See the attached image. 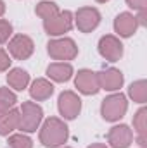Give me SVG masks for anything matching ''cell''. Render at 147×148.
<instances>
[{
    "label": "cell",
    "instance_id": "obj_20",
    "mask_svg": "<svg viewBox=\"0 0 147 148\" xmlns=\"http://www.w3.org/2000/svg\"><path fill=\"white\" fill-rule=\"evenodd\" d=\"M35 12H37V16H40L45 21V19H50V17L57 16L61 10L54 2H40L37 5V9H35Z\"/></svg>",
    "mask_w": 147,
    "mask_h": 148
},
{
    "label": "cell",
    "instance_id": "obj_14",
    "mask_svg": "<svg viewBox=\"0 0 147 148\" xmlns=\"http://www.w3.org/2000/svg\"><path fill=\"white\" fill-rule=\"evenodd\" d=\"M47 76L57 83H66L73 76V66L69 62H52L47 67Z\"/></svg>",
    "mask_w": 147,
    "mask_h": 148
},
{
    "label": "cell",
    "instance_id": "obj_24",
    "mask_svg": "<svg viewBox=\"0 0 147 148\" xmlns=\"http://www.w3.org/2000/svg\"><path fill=\"white\" fill-rule=\"evenodd\" d=\"M10 57H9V53L5 52V50H2L0 48V73H3V71H7L9 69V66H10Z\"/></svg>",
    "mask_w": 147,
    "mask_h": 148
},
{
    "label": "cell",
    "instance_id": "obj_29",
    "mask_svg": "<svg viewBox=\"0 0 147 148\" xmlns=\"http://www.w3.org/2000/svg\"><path fill=\"white\" fill-rule=\"evenodd\" d=\"M68 148H69V147H68Z\"/></svg>",
    "mask_w": 147,
    "mask_h": 148
},
{
    "label": "cell",
    "instance_id": "obj_1",
    "mask_svg": "<svg viewBox=\"0 0 147 148\" xmlns=\"http://www.w3.org/2000/svg\"><path fill=\"white\" fill-rule=\"evenodd\" d=\"M68 136H69L68 126L64 124V121L57 117L47 119L40 129V143L47 148H55L64 145L68 141Z\"/></svg>",
    "mask_w": 147,
    "mask_h": 148
},
{
    "label": "cell",
    "instance_id": "obj_27",
    "mask_svg": "<svg viewBox=\"0 0 147 148\" xmlns=\"http://www.w3.org/2000/svg\"><path fill=\"white\" fill-rule=\"evenodd\" d=\"M3 12H5V3L0 0V16H3Z\"/></svg>",
    "mask_w": 147,
    "mask_h": 148
},
{
    "label": "cell",
    "instance_id": "obj_4",
    "mask_svg": "<svg viewBox=\"0 0 147 148\" xmlns=\"http://www.w3.org/2000/svg\"><path fill=\"white\" fill-rule=\"evenodd\" d=\"M47 52L54 60L64 62V60H73L78 55V47L71 38H59V40H50L49 41Z\"/></svg>",
    "mask_w": 147,
    "mask_h": 148
},
{
    "label": "cell",
    "instance_id": "obj_10",
    "mask_svg": "<svg viewBox=\"0 0 147 148\" xmlns=\"http://www.w3.org/2000/svg\"><path fill=\"white\" fill-rule=\"evenodd\" d=\"M74 84L78 88L80 93L83 95H95L101 86H99V77H97V73L90 71V69H81L76 74V79H74Z\"/></svg>",
    "mask_w": 147,
    "mask_h": 148
},
{
    "label": "cell",
    "instance_id": "obj_15",
    "mask_svg": "<svg viewBox=\"0 0 147 148\" xmlns=\"http://www.w3.org/2000/svg\"><path fill=\"white\" fill-rule=\"evenodd\" d=\"M54 93V84L47 79H35L31 83V88H30V95L33 100L42 102V100H47L50 98Z\"/></svg>",
    "mask_w": 147,
    "mask_h": 148
},
{
    "label": "cell",
    "instance_id": "obj_23",
    "mask_svg": "<svg viewBox=\"0 0 147 148\" xmlns=\"http://www.w3.org/2000/svg\"><path fill=\"white\" fill-rule=\"evenodd\" d=\"M12 35V24L5 19H0V45L5 43Z\"/></svg>",
    "mask_w": 147,
    "mask_h": 148
},
{
    "label": "cell",
    "instance_id": "obj_5",
    "mask_svg": "<svg viewBox=\"0 0 147 148\" xmlns=\"http://www.w3.org/2000/svg\"><path fill=\"white\" fill-rule=\"evenodd\" d=\"M43 28H45L47 35H50V36H61V35L68 33L73 28V14L69 10L59 12L57 16H54L50 19H45L43 21Z\"/></svg>",
    "mask_w": 147,
    "mask_h": 148
},
{
    "label": "cell",
    "instance_id": "obj_19",
    "mask_svg": "<svg viewBox=\"0 0 147 148\" xmlns=\"http://www.w3.org/2000/svg\"><path fill=\"white\" fill-rule=\"evenodd\" d=\"M128 95L133 98V102H139V103H144L147 100V84L144 79L140 81H135L132 83L130 90H128Z\"/></svg>",
    "mask_w": 147,
    "mask_h": 148
},
{
    "label": "cell",
    "instance_id": "obj_11",
    "mask_svg": "<svg viewBox=\"0 0 147 148\" xmlns=\"http://www.w3.org/2000/svg\"><path fill=\"white\" fill-rule=\"evenodd\" d=\"M132 140H133V133L125 124L111 127V131L107 133V141L112 148H128Z\"/></svg>",
    "mask_w": 147,
    "mask_h": 148
},
{
    "label": "cell",
    "instance_id": "obj_9",
    "mask_svg": "<svg viewBox=\"0 0 147 148\" xmlns=\"http://www.w3.org/2000/svg\"><path fill=\"white\" fill-rule=\"evenodd\" d=\"M33 50H35V43L26 35H16L9 41V52L17 60H26L28 57H31Z\"/></svg>",
    "mask_w": 147,
    "mask_h": 148
},
{
    "label": "cell",
    "instance_id": "obj_8",
    "mask_svg": "<svg viewBox=\"0 0 147 148\" xmlns=\"http://www.w3.org/2000/svg\"><path fill=\"white\" fill-rule=\"evenodd\" d=\"M99 53L109 62H118L123 57V43L112 35H106L99 40Z\"/></svg>",
    "mask_w": 147,
    "mask_h": 148
},
{
    "label": "cell",
    "instance_id": "obj_17",
    "mask_svg": "<svg viewBox=\"0 0 147 148\" xmlns=\"http://www.w3.org/2000/svg\"><path fill=\"white\" fill-rule=\"evenodd\" d=\"M7 83H9V86L14 88L16 91H23V90L28 88V84H30V74L26 73L24 69L16 67V69H12L10 73L7 74Z\"/></svg>",
    "mask_w": 147,
    "mask_h": 148
},
{
    "label": "cell",
    "instance_id": "obj_25",
    "mask_svg": "<svg viewBox=\"0 0 147 148\" xmlns=\"http://www.w3.org/2000/svg\"><path fill=\"white\" fill-rule=\"evenodd\" d=\"M126 3L135 10H142V9H146L147 0H126Z\"/></svg>",
    "mask_w": 147,
    "mask_h": 148
},
{
    "label": "cell",
    "instance_id": "obj_21",
    "mask_svg": "<svg viewBox=\"0 0 147 148\" xmlns=\"http://www.w3.org/2000/svg\"><path fill=\"white\" fill-rule=\"evenodd\" d=\"M16 102H17V98L9 88H0V114L14 109Z\"/></svg>",
    "mask_w": 147,
    "mask_h": 148
},
{
    "label": "cell",
    "instance_id": "obj_22",
    "mask_svg": "<svg viewBox=\"0 0 147 148\" xmlns=\"http://www.w3.org/2000/svg\"><path fill=\"white\" fill-rule=\"evenodd\" d=\"M9 148H33V141L24 134H12L9 138Z\"/></svg>",
    "mask_w": 147,
    "mask_h": 148
},
{
    "label": "cell",
    "instance_id": "obj_18",
    "mask_svg": "<svg viewBox=\"0 0 147 148\" xmlns=\"http://www.w3.org/2000/svg\"><path fill=\"white\" fill-rule=\"evenodd\" d=\"M146 117H147V110L146 109H140L137 112V115L133 117V126L137 129V134H139V143L140 147H146Z\"/></svg>",
    "mask_w": 147,
    "mask_h": 148
},
{
    "label": "cell",
    "instance_id": "obj_6",
    "mask_svg": "<svg viewBox=\"0 0 147 148\" xmlns=\"http://www.w3.org/2000/svg\"><path fill=\"white\" fill-rule=\"evenodd\" d=\"M57 107H59V112L64 119L71 121V119H76L80 110H81V100L73 91H62L59 95Z\"/></svg>",
    "mask_w": 147,
    "mask_h": 148
},
{
    "label": "cell",
    "instance_id": "obj_7",
    "mask_svg": "<svg viewBox=\"0 0 147 148\" xmlns=\"http://www.w3.org/2000/svg\"><path fill=\"white\" fill-rule=\"evenodd\" d=\"M76 23V28L81 33H90L94 31L99 23H101V12L94 7H81L76 12V19H73Z\"/></svg>",
    "mask_w": 147,
    "mask_h": 148
},
{
    "label": "cell",
    "instance_id": "obj_16",
    "mask_svg": "<svg viewBox=\"0 0 147 148\" xmlns=\"http://www.w3.org/2000/svg\"><path fill=\"white\" fill-rule=\"evenodd\" d=\"M19 126V110L10 109V110L0 114V136H7Z\"/></svg>",
    "mask_w": 147,
    "mask_h": 148
},
{
    "label": "cell",
    "instance_id": "obj_3",
    "mask_svg": "<svg viewBox=\"0 0 147 148\" xmlns=\"http://www.w3.org/2000/svg\"><path fill=\"white\" fill-rule=\"evenodd\" d=\"M128 109V102H126V97L121 95V93H114L107 98L102 100V105H101V114L106 121L114 122V121H119Z\"/></svg>",
    "mask_w": 147,
    "mask_h": 148
},
{
    "label": "cell",
    "instance_id": "obj_13",
    "mask_svg": "<svg viewBox=\"0 0 147 148\" xmlns=\"http://www.w3.org/2000/svg\"><path fill=\"white\" fill-rule=\"evenodd\" d=\"M137 26H139V23H137L135 16L130 14V12H121V14L114 19V29H116V33H118L119 36H123V38L132 36V35L135 33Z\"/></svg>",
    "mask_w": 147,
    "mask_h": 148
},
{
    "label": "cell",
    "instance_id": "obj_26",
    "mask_svg": "<svg viewBox=\"0 0 147 148\" xmlns=\"http://www.w3.org/2000/svg\"><path fill=\"white\" fill-rule=\"evenodd\" d=\"M88 148H107L106 145H102V143H94V145H90Z\"/></svg>",
    "mask_w": 147,
    "mask_h": 148
},
{
    "label": "cell",
    "instance_id": "obj_12",
    "mask_svg": "<svg viewBox=\"0 0 147 148\" xmlns=\"http://www.w3.org/2000/svg\"><path fill=\"white\" fill-rule=\"evenodd\" d=\"M99 77V86L102 90H107V91H116L123 86V73L109 67V69H104L101 73H97Z\"/></svg>",
    "mask_w": 147,
    "mask_h": 148
},
{
    "label": "cell",
    "instance_id": "obj_2",
    "mask_svg": "<svg viewBox=\"0 0 147 148\" xmlns=\"http://www.w3.org/2000/svg\"><path fill=\"white\" fill-rule=\"evenodd\" d=\"M43 119V110L35 102H24L19 109V126L17 129L24 133H33L37 131L40 122Z\"/></svg>",
    "mask_w": 147,
    "mask_h": 148
},
{
    "label": "cell",
    "instance_id": "obj_28",
    "mask_svg": "<svg viewBox=\"0 0 147 148\" xmlns=\"http://www.w3.org/2000/svg\"><path fill=\"white\" fill-rule=\"evenodd\" d=\"M99 3H106V2H109V0H97Z\"/></svg>",
    "mask_w": 147,
    "mask_h": 148
}]
</instances>
